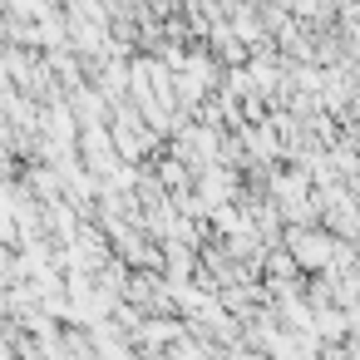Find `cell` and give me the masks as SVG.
Segmentation results:
<instances>
[{
    "instance_id": "1",
    "label": "cell",
    "mask_w": 360,
    "mask_h": 360,
    "mask_svg": "<svg viewBox=\"0 0 360 360\" xmlns=\"http://www.w3.org/2000/svg\"><path fill=\"white\" fill-rule=\"evenodd\" d=\"M335 242H340V237H330L321 222H286V257L296 262L301 276L326 271L330 257H335Z\"/></svg>"
}]
</instances>
